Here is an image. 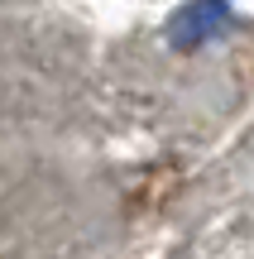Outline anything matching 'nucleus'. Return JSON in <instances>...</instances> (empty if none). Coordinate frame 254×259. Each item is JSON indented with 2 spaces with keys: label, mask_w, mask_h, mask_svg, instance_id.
Wrapping results in <instances>:
<instances>
[{
  "label": "nucleus",
  "mask_w": 254,
  "mask_h": 259,
  "mask_svg": "<svg viewBox=\"0 0 254 259\" xmlns=\"http://www.w3.org/2000/svg\"><path fill=\"white\" fill-rule=\"evenodd\" d=\"M226 24H230V0H192L168 19V34L178 48H197V44H211Z\"/></svg>",
  "instance_id": "1"
}]
</instances>
